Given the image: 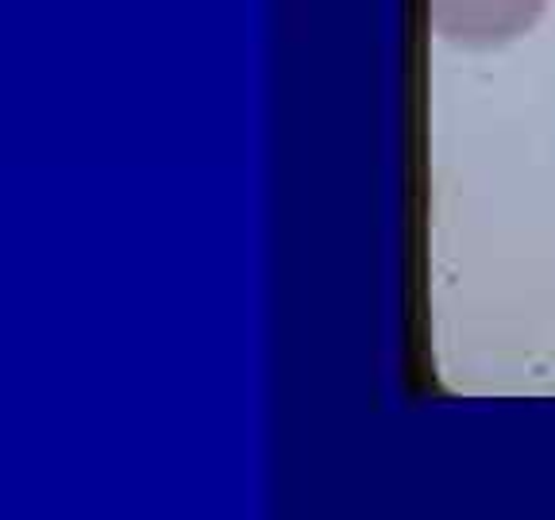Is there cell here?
<instances>
[{
	"instance_id": "1",
	"label": "cell",
	"mask_w": 555,
	"mask_h": 520,
	"mask_svg": "<svg viewBox=\"0 0 555 520\" xmlns=\"http://www.w3.org/2000/svg\"><path fill=\"white\" fill-rule=\"evenodd\" d=\"M547 0H428V24L440 39L470 51H494L529 31Z\"/></svg>"
}]
</instances>
